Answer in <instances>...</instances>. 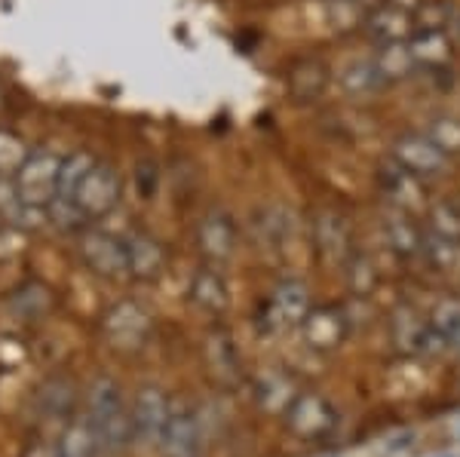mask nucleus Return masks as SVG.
Masks as SVG:
<instances>
[{"mask_svg": "<svg viewBox=\"0 0 460 457\" xmlns=\"http://www.w3.org/2000/svg\"><path fill=\"white\" fill-rule=\"evenodd\" d=\"M86 421L99 439L102 454L117 452L126 442H132L129 405H126L120 387L111 378H95L86 390Z\"/></svg>", "mask_w": 460, "mask_h": 457, "instance_id": "f257e3e1", "label": "nucleus"}, {"mask_svg": "<svg viewBox=\"0 0 460 457\" xmlns=\"http://www.w3.org/2000/svg\"><path fill=\"white\" fill-rule=\"evenodd\" d=\"M62 160L56 151H28L22 166L13 172V188H16L19 200L31 206L34 212L47 215L49 203L58 194V172H62Z\"/></svg>", "mask_w": 460, "mask_h": 457, "instance_id": "f03ea898", "label": "nucleus"}, {"mask_svg": "<svg viewBox=\"0 0 460 457\" xmlns=\"http://www.w3.org/2000/svg\"><path fill=\"white\" fill-rule=\"evenodd\" d=\"M120 194H123L120 172L111 163H99V160H95V163L86 169L84 179H80L77 190H74V206H77L84 221H99L117 209Z\"/></svg>", "mask_w": 460, "mask_h": 457, "instance_id": "7ed1b4c3", "label": "nucleus"}, {"mask_svg": "<svg viewBox=\"0 0 460 457\" xmlns=\"http://www.w3.org/2000/svg\"><path fill=\"white\" fill-rule=\"evenodd\" d=\"M102 329H105L111 347L132 353V350H142L147 344L154 322H151V313H147L142 304H136V301H117L105 313V320H102Z\"/></svg>", "mask_w": 460, "mask_h": 457, "instance_id": "20e7f679", "label": "nucleus"}, {"mask_svg": "<svg viewBox=\"0 0 460 457\" xmlns=\"http://www.w3.org/2000/svg\"><path fill=\"white\" fill-rule=\"evenodd\" d=\"M77 252H80V261H84L93 274H99L105 279H117V277L129 274V264H126V240L114 237V233H108V231H99V227L84 231L77 240Z\"/></svg>", "mask_w": 460, "mask_h": 457, "instance_id": "39448f33", "label": "nucleus"}, {"mask_svg": "<svg viewBox=\"0 0 460 457\" xmlns=\"http://www.w3.org/2000/svg\"><path fill=\"white\" fill-rule=\"evenodd\" d=\"M393 160L399 166H405L408 172L420 175V179H429V175H442L445 166H448V154L442 151L427 132H418V136H402L396 145H393Z\"/></svg>", "mask_w": 460, "mask_h": 457, "instance_id": "423d86ee", "label": "nucleus"}, {"mask_svg": "<svg viewBox=\"0 0 460 457\" xmlns=\"http://www.w3.org/2000/svg\"><path fill=\"white\" fill-rule=\"evenodd\" d=\"M169 400L157 387H142L129 409V424H132V439L138 442H160L163 426L169 417Z\"/></svg>", "mask_w": 460, "mask_h": 457, "instance_id": "0eeeda50", "label": "nucleus"}, {"mask_svg": "<svg viewBox=\"0 0 460 457\" xmlns=\"http://www.w3.org/2000/svg\"><path fill=\"white\" fill-rule=\"evenodd\" d=\"M197 246L209 264H221L236 249V224L225 209H209L197 224Z\"/></svg>", "mask_w": 460, "mask_h": 457, "instance_id": "6e6552de", "label": "nucleus"}, {"mask_svg": "<svg viewBox=\"0 0 460 457\" xmlns=\"http://www.w3.org/2000/svg\"><path fill=\"white\" fill-rule=\"evenodd\" d=\"M160 445L166 457H197L199 433H197V417L188 405H172L163 426Z\"/></svg>", "mask_w": 460, "mask_h": 457, "instance_id": "1a4fd4ad", "label": "nucleus"}, {"mask_svg": "<svg viewBox=\"0 0 460 457\" xmlns=\"http://www.w3.org/2000/svg\"><path fill=\"white\" fill-rule=\"evenodd\" d=\"M126 264H129V277L136 279H157L166 270V249L151 233H132L126 237Z\"/></svg>", "mask_w": 460, "mask_h": 457, "instance_id": "9d476101", "label": "nucleus"}, {"mask_svg": "<svg viewBox=\"0 0 460 457\" xmlns=\"http://www.w3.org/2000/svg\"><path fill=\"white\" fill-rule=\"evenodd\" d=\"M362 31L372 37L377 47H381V43H405L408 37L414 34V16L405 10H399V6L384 4L368 13Z\"/></svg>", "mask_w": 460, "mask_h": 457, "instance_id": "9b49d317", "label": "nucleus"}, {"mask_svg": "<svg viewBox=\"0 0 460 457\" xmlns=\"http://www.w3.org/2000/svg\"><path fill=\"white\" fill-rule=\"evenodd\" d=\"M310 313V298H307V289L298 279H286V283L277 286L270 298V322L273 326H301Z\"/></svg>", "mask_w": 460, "mask_h": 457, "instance_id": "f8f14e48", "label": "nucleus"}, {"mask_svg": "<svg viewBox=\"0 0 460 457\" xmlns=\"http://www.w3.org/2000/svg\"><path fill=\"white\" fill-rule=\"evenodd\" d=\"M408 49H411L414 65L429 71H439L455 58V40H451L445 28H439V31H414L408 37Z\"/></svg>", "mask_w": 460, "mask_h": 457, "instance_id": "ddd939ff", "label": "nucleus"}, {"mask_svg": "<svg viewBox=\"0 0 460 457\" xmlns=\"http://www.w3.org/2000/svg\"><path fill=\"white\" fill-rule=\"evenodd\" d=\"M74 402H77V393H74V381L71 378H49L47 384L37 393V409L47 421H58L68 424L77 411H74Z\"/></svg>", "mask_w": 460, "mask_h": 457, "instance_id": "4468645a", "label": "nucleus"}, {"mask_svg": "<svg viewBox=\"0 0 460 457\" xmlns=\"http://www.w3.org/2000/svg\"><path fill=\"white\" fill-rule=\"evenodd\" d=\"M329 86V71H325L323 62L316 58H304V62H295L292 71H288V92L298 101H314L325 92Z\"/></svg>", "mask_w": 460, "mask_h": 457, "instance_id": "2eb2a0df", "label": "nucleus"}, {"mask_svg": "<svg viewBox=\"0 0 460 457\" xmlns=\"http://www.w3.org/2000/svg\"><path fill=\"white\" fill-rule=\"evenodd\" d=\"M190 298H194V304H199L203 311H212V313H221L230 304L227 283H225V277L215 270V264L194 274V279H190Z\"/></svg>", "mask_w": 460, "mask_h": 457, "instance_id": "dca6fc26", "label": "nucleus"}, {"mask_svg": "<svg viewBox=\"0 0 460 457\" xmlns=\"http://www.w3.org/2000/svg\"><path fill=\"white\" fill-rule=\"evenodd\" d=\"M338 83L347 95L359 99V95L381 90L384 77L375 68V58H353V62H347L344 68L338 71Z\"/></svg>", "mask_w": 460, "mask_h": 457, "instance_id": "f3484780", "label": "nucleus"}, {"mask_svg": "<svg viewBox=\"0 0 460 457\" xmlns=\"http://www.w3.org/2000/svg\"><path fill=\"white\" fill-rule=\"evenodd\" d=\"M58 452H62V457H99L102 454L99 439H95L86 415H74L71 421L62 426Z\"/></svg>", "mask_w": 460, "mask_h": 457, "instance_id": "a211bd4d", "label": "nucleus"}, {"mask_svg": "<svg viewBox=\"0 0 460 457\" xmlns=\"http://www.w3.org/2000/svg\"><path fill=\"white\" fill-rule=\"evenodd\" d=\"M372 58H375L377 74L384 77V83L405 80L408 74L414 71V58H411V49H408V40L405 43H381Z\"/></svg>", "mask_w": 460, "mask_h": 457, "instance_id": "6ab92c4d", "label": "nucleus"}, {"mask_svg": "<svg viewBox=\"0 0 460 457\" xmlns=\"http://www.w3.org/2000/svg\"><path fill=\"white\" fill-rule=\"evenodd\" d=\"M381 179H384V190H387V197L396 206H402V209H408V206L420 197V190H424V179L414 175V172H408V169L399 166L396 160H393L390 172H384Z\"/></svg>", "mask_w": 460, "mask_h": 457, "instance_id": "aec40b11", "label": "nucleus"}, {"mask_svg": "<svg viewBox=\"0 0 460 457\" xmlns=\"http://www.w3.org/2000/svg\"><path fill=\"white\" fill-rule=\"evenodd\" d=\"M372 6H366L362 0H325V22L332 25V31L347 34L366 25Z\"/></svg>", "mask_w": 460, "mask_h": 457, "instance_id": "412c9836", "label": "nucleus"}, {"mask_svg": "<svg viewBox=\"0 0 460 457\" xmlns=\"http://www.w3.org/2000/svg\"><path fill=\"white\" fill-rule=\"evenodd\" d=\"M49 307H53V294L40 283H28L13 294V311H16V316H22V320H40Z\"/></svg>", "mask_w": 460, "mask_h": 457, "instance_id": "4be33fe9", "label": "nucleus"}, {"mask_svg": "<svg viewBox=\"0 0 460 457\" xmlns=\"http://www.w3.org/2000/svg\"><path fill=\"white\" fill-rule=\"evenodd\" d=\"M95 160L89 154H68L62 160V172H58V194L56 200H65V203H74V190H77L80 179L86 175V169L93 166Z\"/></svg>", "mask_w": 460, "mask_h": 457, "instance_id": "5701e85b", "label": "nucleus"}, {"mask_svg": "<svg viewBox=\"0 0 460 457\" xmlns=\"http://www.w3.org/2000/svg\"><path fill=\"white\" fill-rule=\"evenodd\" d=\"M304 331H307L310 344H316V347H332V344H338V338H341L338 316L332 311L307 313V320H304Z\"/></svg>", "mask_w": 460, "mask_h": 457, "instance_id": "b1692460", "label": "nucleus"}, {"mask_svg": "<svg viewBox=\"0 0 460 457\" xmlns=\"http://www.w3.org/2000/svg\"><path fill=\"white\" fill-rule=\"evenodd\" d=\"M451 10L448 0H424V4L414 10V31H439V28L451 25Z\"/></svg>", "mask_w": 460, "mask_h": 457, "instance_id": "393cba45", "label": "nucleus"}, {"mask_svg": "<svg viewBox=\"0 0 460 457\" xmlns=\"http://www.w3.org/2000/svg\"><path fill=\"white\" fill-rule=\"evenodd\" d=\"M427 136L442 147L445 154H457L460 151V120L457 117H433L429 120Z\"/></svg>", "mask_w": 460, "mask_h": 457, "instance_id": "a878e982", "label": "nucleus"}, {"mask_svg": "<svg viewBox=\"0 0 460 457\" xmlns=\"http://www.w3.org/2000/svg\"><path fill=\"white\" fill-rule=\"evenodd\" d=\"M25 157H28L25 142H22L19 136H13V132L0 129V175L13 179V172L22 166V160Z\"/></svg>", "mask_w": 460, "mask_h": 457, "instance_id": "bb28decb", "label": "nucleus"}, {"mask_svg": "<svg viewBox=\"0 0 460 457\" xmlns=\"http://www.w3.org/2000/svg\"><path fill=\"white\" fill-rule=\"evenodd\" d=\"M433 224H436V233L439 237H445V240H460V221H457V209L451 203H439L433 209Z\"/></svg>", "mask_w": 460, "mask_h": 457, "instance_id": "cd10ccee", "label": "nucleus"}, {"mask_svg": "<svg viewBox=\"0 0 460 457\" xmlns=\"http://www.w3.org/2000/svg\"><path fill=\"white\" fill-rule=\"evenodd\" d=\"M436 329L451 344H460V304H442L439 313H436Z\"/></svg>", "mask_w": 460, "mask_h": 457, "instance_id": "c85d7f7f", "label": "nucleus"}, {"mask_svg": "<svg viewBox=\"0 0 460 457\" xmlns=\"http://www.w3.org/2000/svg\"><path fill=\"white\" fill-rule=\"evenodd\" d=\"M22 457H62V452H58V442L49 439V436H37L25 445V452H22Z\"/></svg>", "mask_w": 460, "mask_h": 457, "instance_id": "c756f323", "label": "nucleus"}, {"mask_svg": "<svg viewBox=\"0 0 460 457\" xmlns=\"http://www.w3.org/2000/svg\"><path fill=\"white\" fill-rule=\"evenodd\" d=\"M390 6H399V10H405V13H411L414 16V10H418L420 4H424V0H387Z\"/></svg>", "mask_w": 460, "mask_h": 457, "instance_id": "7c9ffc66", "label": "nucleus"}]
</instances>
